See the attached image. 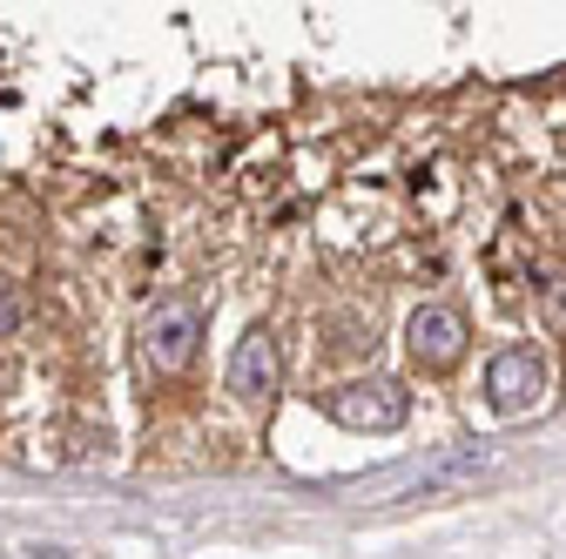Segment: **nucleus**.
I'll return each instance as SVG.
<instances>
[{"label":"nucleus","mask_w":566,"mask_h":559,"mask_svg":"<svg viewBox=\"0 0 566 559\" xmlns=\"http://www.w3.org/2000/svg\"><path fill=\"white\" fill-rule=\"evenodd\" d=\"M324 411L337 418V425H350V432H398L411 398L391 378H350V384L324 391Z\"/></svg>","instance_id":"f257e3e1"},{"label":"nucleus","mask_w":566,"mask_h":559,"mask_svg":"<svg viewBox=\"0 0 566 559\" xmlns=\"http://www.w3.org/2000/svg\"><path fill=\"white\" fill-rule=\"evenodd\" d=\"M196 337H202V310L196 304H156L142 317V365L149 371H182L196 358Z\"/></svg>","instance_id":"f03ea898"},{"label":"nucleus","mask_w":566,"mask_h":559,"mask_svg":"<svg viewBox=\"0 0 566 559\" xmlns=\"http://www.w3.org/2000/svg\"><path fill=\"white\" fill-rule=\"evenodd\" d=\"M485 398H492V411H533L546 398V358L533 351V344L500 351L485 365Z\"/></svg>","instance_id":"7ed1b4c3"},{"label":"nucleus","mask_w":566,"mask_h":559,"mask_svg":"<svg viewBox=\"0 0 566 559\" xmlns=\"http://www.w3.org/2000/svg\"><path fill=\"white\" fill-rule=\"evenodd\" d=\"M405 344H411V358L424 371H452L465 358V317L446 310V304H424L411 324H405Z\"/></svg>","instance_id":"20e7f679"},{"label":"nucleus","mask_w":566,"mask_h":559,"mask_svg":"<svg viewBox=\"0 0 566 559\" xmlns=\"http://www.w3.org/2000/svg\"><path fill=\"white\" fill-rule=\"evenodd\" d=\"M230 391L250 398V404H263V398L276 391V337H270L263 324L237 344V358H230Z\"/></svg>","instance_id":"39448f33"},{"label":"nucleus","mask_w":566,"mask_h":559,"mask_svg":"<svg viewBox=\"0 0 566 559\" xmlns=\"http://www.w3.org/2000/svg\"><path fill=\"white\" fill-rule=\"evenodd\" d=\"M485 465H492L485 452H452V458H439L432 472H424V478L411 485V493H405V499H432V493H446V485H459V478H479Z\"/></svg>","instance_id":"423d86ee"},{"label":"nucleus","mask_w":566,"mask_h":559,"mask_svg":"<svg viewBox=\"0 0 566 559\" xmlns=\"http://www.w3.org/2000/svg\"><path fill=\"white\" fill-rule=\"evenodd\" d=\"M546 324L566 330V276H559V284H546Z\"/></svg>","instance_id":"0eeeda50"},{"label":"nucleus","mask_w":566,"mask_h":559,"mask_svg":"<svg viewBox=\"0 0 566 559\" xmlns=\"http://www.w3.org/2000/svg\"><path fill=\"white\" fill-rule=\"evenodd\" d=\"M8 330H21V297L0 284V337H8Z\"/></svg>","instance_id":"6e6552de"},{"label":"nucleus","mask_w":566,"mask_h":559,"mask_svg":"<svg viewBox=\"0 0 566 559\" xmlns=\"http://www.w3.org/2000/svg\"><path fill=\"white\" fill-rule=\"evenodd\" d=\"M34 559H61V552H34Z\"/></svg>","instance_id":"1a4fd4ad"}]
</instances>
